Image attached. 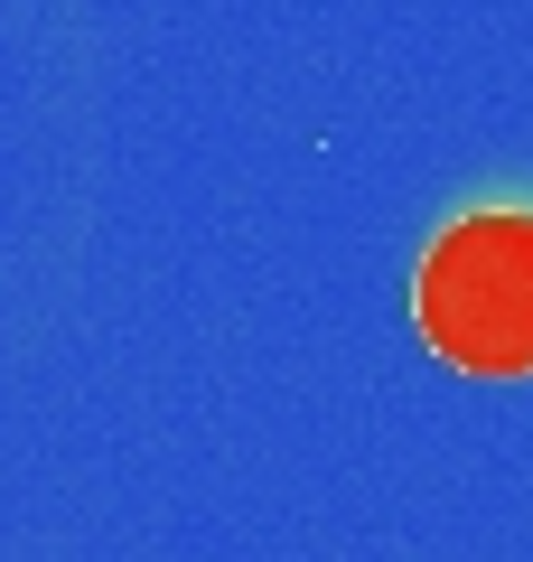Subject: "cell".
I'll use <instances>...</instances> for the list:
<instances>
[{
    "instance_id": "obj_1",
    "label": "cell",
    "mask_w": 533,
    "mask_h": 562,
    "mask_svg": "<svg viewBox=\"0 0 533 562\" xmlns=\"http://www.w3.org/2000/svg\"><path fill=\"white\" fill-rule=\"evenodd\" d=\"M421 338L468 375H533V206H477L421 262Z\"/></svg>"
}]
</instances>
